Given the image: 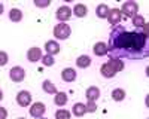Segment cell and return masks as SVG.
Segmentation results:
<instances>
[{
    "instance_id": "obj_1",
    "label": "cell",
    "mask_w": 149,
    "mask_h": 119,
    "mask_svg": "<svg viewBox=\"0 0 149 119\" xmlns=\"http://www.w3.org/2000/svg\"><path fill=\"white\" fill-rule=\"evenodd\" d=\"M106 45L107 52L118 59H142L149 55L148 36L142 31H128L124 26H115L109 34V43Z\"/></svg>"
},
{
    "instance_id": "obj_2",
    "label": "cell",
    "mask_w": 149,
    "mask_h": 119,
    "mask_svg": "<svg viewBox=\"0 0 149 119\" xmlns=\"http://www.w3.org/2000/svg\"><path fill=\"white\" fill-rule=\"evenodd\" d=\"M70 34H72V28L67 22H60L57 24V26L54 27V36H55V39L58 40H66L70 37Z\"/></svg>"
},
{
    "instance_id": "obj_3",
    "label": "cell",
    "mask_w": 149,
    "mask_h": 119,
    "mask_svg": "<svg viewBox=\"0 0 149 119\" xmlns=\"http://www.w3.org/2000/svg\"><path fill=\"white\" fill-rule=\"evenodd\" d=\"M121 10V14H124L125 17H128V18H133V17H136L137 15V12H139V5L136 3V2H133V0H130V2H125L122 5V9H119Z\"/></svg>"
},
{
    "instance_id": "obj_4",
    "label": "cell",
    "mask_w": 149,
    "mask_h": 119,
    "mask_svg": "<svg viewBox=\"0 0 149 119\" xmlns=\"http://www.w3.org/2000/svg\"><path fill=\"white\" fill-rule=\"evenodd\" d=\"M9 77H10L12 82L19 83V82L24 80V77H26V70H24L21 66H14L9 70Z\"/></svg>"
},
{
    "instance_id": "obj_5",
    "label": "cell",
    "mask_w": 149,
    "mask_h": 119,
    "mask_svg": "<svg viewBox=\"0 0 149 119\" xmlns=\"http://www.w3.org/2000/svg\"><path fill=\"white\" fill-rule=\"evenodd\" d=\"M45 112H46V107H45V104L40 103V101H36V103H33V104L30 106V115H31L33 118H36V119L42 118V116L45 115Z\"/></svg>"
},
{
    "instance_id": "obj_6",
    "label": "cell",
    "mask_w": 149,
    "mask_h": 119,
    "mask_svg": "<svg viewBox=\"0 0 149 119\" xmlns=\"http://www.w3.org/2000/svg\"><path fill=\"white\" fill-rule=\"evenodd\" d=\"M17 103H18V106H21V107L30 106V104H31V94H30L29 91H26V89L19 91V92L17 94Z\"/></svg>"
},
{
    "instance_id": "obj_7",
    "label": "cell",
    "mask_w": 149,
    "mask_h": 119,
    "mask_svg": "<svg viewBox=\"0 0 149 119\" xmlns=\"http://www.w3.org/2000/svg\"><path fill=\"white\" fill-rule=\"evenodd\" d=\"M55 17H57V19L60 22H66L72 17V9L69 6H60L57 9V12H55Z\"/></svg>"
},
{
    "instance_id": "obj_8",
    "label": "cell",
    "mask_w": 149,
    "mask_h": 119,
    "mask_svg": "<svg viewBox=\"0 0 149 119\" xmlns=\"http://www.w3.org/2000/svg\"><path fill=\"white\" fill-rule=\"evenodd\" d=\"M42 57H43L42 49L37 48V46H33V48H30V49L27 51V59L30 63H37L39 59H42Z\"/></svg>"
},
{
    "instance_id": "obj_9",
    "label": "cell",
    "mask_w": 149,
    "mask_h": 119,
    "mask_svg": "<svg viewBox=\"0 0 149 119\" xmlns=\"http://www.w3.org/2000/svg\"><path fill=\"white\" fill-rule=\"evenodd\" d=\"M122 19V14L118 8H113L109 10V15H107V21L112 24V26H118Z\"/></svg>"
},
{
    "instance_id": "obj_10",
    "label": "cell",
    "mask_w": 149,
    "mask_h": 119,
    "mask_svg": "<svg viewBox=\"0 0 149 119\" xmlns=\"http://www.w3.org/2000/svg\"><path fill=\"white\" fill-rule=\"evenodd\" d=\"M85 97L88 101H97L98 98H100V89H98L97 86H90V88H86L85 91Z\"/></svg>"
},
{
    "instance_id": "obj_11",
    "label": "cell",
    "mask_w": 149,
    "mask_h": 119,
    "mask_svg": "<svg viewBox=\"0 0 149 119\" xmlns=\"http://www.w3.org/2000/svg\"><path fill=\"white\" fill-rule=\"evenodd\" d=\"M61 79H63L64 82H67V83L74 82V79H76V70L72 68V67L64 68L63 71H61Z\"/></svg>"
},
{
    "instance_id": "obj_12",
    "label": "cell",
    "mask_w": 149,
    "mask_h": 119,
    "mask_svg": "<svg viewBox=\"0 0 149 119\" xmlns=\"http://www.w3.org/2000/svg\"><path fill=\"white\" fill-rule=\"evenodd\" d=\"M45 51H46V54L48 55H57L58 52H60V45H58V42H55V40H48L46 43H45Z\"/></svg>"
},
{
    "instance_id": "obj_13",
    "label": "cell",
    "mask_w": 149,
    "mask_h": 119,
    "mask_svg": "<svg viewBox=\"0 0 149 119\" xmlns=\"http://www.w3.org/2000/svg\"><path fill=\"white\" fill-rule=\"evenodd\" d=\"M93 52L94 55L97 57H104L107 55V45L104 42H97L94 46H93Z\"/></svg>"
},
{
    "instance_id": "obj_14",
    "label": "cell",
    "mask_w": 149,
    "mask_h": 119,
    "mask_svg": "<svg viewBox=\"0 0 149 119\" xmlns=\"http://www.w3.org/2000/svg\"><path fill=\"white\" fill-rule=\"evenodd\" d=\"M100 73H102V76L106 77V79H112V77H115V76H116V71L112 68L107 63L102 64V67H100Z\"/></svg>"
},
{
    "instance_id": "obj_15",
    "label": "cell",
    "mask_w": 149,
    "mask_h": 119,
    "mask_svg": "<svg viewBox=\"0 0 149 119\" xmlns=\"http://www.w3.org/2000/svg\"><path fill=\"white\" fill-rule=\"evenodd\" d=\"M72 14H74V17H78V18H84V17H86V14H88V8H86L85 5H82V3H78L72 9Z\"/></svg>"
},
{
    "instance_id": "obj_16",
    "label": "cell",
    "mask_w": 149,
    "mask_h": 119,
    "mask_svg": "<svg viewBox=\"0 0 149 119\" xmlns=\"http://www.w3.org/2000/svg\"><path fill=\"white\" fill-rule=\"evenodd\" d=\"M107 64L113 68L116 73L118 71H122L124 70V67H125V64H124V61L122 59H118V58H113V57H110L109 58V61H107Z\"/></svg>"
},
{
    "instance_id": "obj_17",
    "label": "cell",
    "mask_w": 149,
    "mask_h": 119,
    "mask_svg": "<svg viewBox=\"0 0 149 119\" xmlns=\"http://www.w3.org/2000/svg\"><path fill=\"white\" fill-rule=\"evenodd\" d=\"M9 19L12 22H19L22 19V10L18 9V8H12L9 10Z\"/></svg>"
},
{
    "instance_id": "obj_18",
    "label": "cell",
    "mask_w": 149,
    "mask_h": 119,
    "mask_svg": "<svg viewBox=\"0 0 149 119\" xmlns=\"http://www.w3.org/2000/svg\"><path fill=\"white\" fill-rule=\"evenodd\" d=\"M109 6L107 5H104V3H102V5H98L97 6V9H95V15L100 18V19H104V18H107V15H109Z\"/></svg>"
},
{
    "instance_id": "obj_19",
    "label": "cell",
    "mask_w": 149,
    "mask_h": 119,
    "mask_svg": "<svg viewBox=\"0 0 149 119\" xmlns=\"http://www.w3.org/2000/svg\"><path fill=\"white\" fill-rule=\"evenodd\" d=\"M76 66L79 68H86V67H90L91 66V58L88 55H79L76 58Z\"/></svg>"
},
{
    "instance_id": "obj_20",
    "label": "cell",
    "mask_w": 149,
    "mask_h": 119,
    "mask_svg": "<svg viewBox=\"0 0 149 119\" xmlns=\"http://www.w3.org/2000/svg\"><path fill=\"white\" fill-rule=\"evenodd\" d=\"M42 89H43L46 94H54V95L58 92V91H57V86L54 85L51 80H48V79L43 80V83H42Z\"/></svg>"
},
{
    "instance_id": "obj_21",
    "label": "cell",
    "mask_w": 149,
    "mask_h": 119,
    "mask_svg": "<svg viewBox=\"0 0 149 119\" xmlns=\"http://www.w3.org/2000/svg\"><path fill=\"white\" fill-rule=\"evenodd\" d=\"M72 113H73L74 116H78V118L84 116V115L86 113V112H85V104H84V103H76V104H73Z\"/></svg>"
},
{
    "instance_id": "obj_22",
    "label": "cell",
    "mask_w": 149,
    "mask_h": 119,
    "mask_svg": "<svg viewBox=\"0 0 149 119\" xmlns=\"http://www.w3.org/2000/svg\"><path fill=\"white\" fill-rule=\"evenodd\" d=\"M67 100H69V97H67L66 92H57L55 97H54V103L57 106H66Z\"/></svg>"
},
{
    "instance_id": "obj_23",
    "label": "cell",
    "mask_w": 149,
    "mask_h": 119,
    "mask_svg": "<svg viewBox=\"0 0 149 119\" xmlns=\"http://www.w3.org/2000/svg\"><path fill=\"white\" fill-rule=\"evenodd\" d=\"M112 98H113L115 101H122L124 98H125V91H124L122 88H115L113 91H112Z\"/></svg>"
},
{
    "instance_id": "obj_24",
    "label": "cell",
    "mask_w": 149,
    "mask_h": 119,
    "mask_svg": "<svg viewBox=\"0 0 149 119\" xmlns=\"http://www.w3.org/2000/svg\"><path fill=\"white\" fill-rule=\"evenodd\" d=\"M131 24H133V26L134 27H137V28H142L143 26H145V24H146V21H145V18L142 17V15H136V17H133L131 18Z\"/></svg>"
},
{
    "instance_id": "obj_25",
    "label": "cell",
    "mask_w": 149,
    "mask_h": 119,
    "mask_svg": "<svg viewBox=\"0 0 149 119\" xmlns=\"http://www.w3.org/2000/svg\"><path fill=\"white\" fill-rule=\"evenodd\" d=\"M40 61H42V64L43 66H46V67H51V66H54L55 64V58L52 57V55H43L42 57V59H40Z\"/></svg>"
},
{
    "instance_id": "obj_26",
    "label": "cell",
    "mask_w": 149,
    "mask_h": 119,
    "mask_svg": "<svg viewBox=\"0 0 149 119\" xmlns=\"http://www.w3.org/2000/svg\"><path fill=\"white\" fill-rule=\"evenodd\" d=\"M55 119H70V112L66 109H58L55 112Z\"/></svg>"
},
{
    "instance_id": "obj_27",
    "label": "cell",
    "mask_w": 149,
    "mask_h": 119,
    "mask_svg": "<svg viewBox=\"0 0 149 119\" xmlns=\"http://www.w3.org/2000/svg\"><path fill=\"white\" fill-rule=\"evenodd\" d=\"M9 63V55L5 51H0V67H5Z\"/></svg>"
},
{
    "instance_id": "obj_28",
    "label": "cell",
    "mask_w": 149,
    "mask_h": 119,
    "mask_svg": "<svg viewBox=\"0 0 149 119\" xmlns=\"http://www.w3.org/2000/svg\"><path fill=\"white\" fill-rule=\"evenodd\" d=\"M95 110H97V104L94 101H88L85 104V112L86 113H94Z\"/></svg>"
},
{
    "instance_id": "obj_29",
    "label": "cell",
    "mask_w": 149,
    "mask_h": 119,
    "mask_svg": "<svg viewBox=\"0 0 149 119\" xmlns=\"http://www.w3.org/2000/svg\"><path fill=\"white\" fill-rule=\"evenodd\" d=\"M49 5H51L49 0H36V2H34V6H37V8H46Z\"/></svg>"
},
{
    "instance_id": "obj_30",
    "label": "cell",
    "mask_w": 149,
    "mask_h": 119,
    "mask_svg": "<svg viewBox=\"0 0 149 119\" xmlns=\"http://www.w3.org/2000/svg\"><path fill=\"white\" fill-rule=\"evenodd\" d=\"M6 118H8V110L0 106V119H6Z\"/></svg>"
},
{
    "instance_id": "obj_31",
    "label": "cell",
    "mask_w": 149,
    "mask_h": 119,
    "mask_svg": "<svg viewBox=\"0 0 149 119\" xmlns=\"http://www.w3.org/2000/svg\"><path fill=\"white\" fill-rule=\"evenodd\" d=\"M3 14V3H0V15Z\"/></svg>"
},
{
    "instance_id": "obj_32",
    "label": "cell",
    "mask_w": 149,
    "mask_h": 119,
    "mask_svg": "<svg viewBox=\"0 0 149 119\" xmlns=\"http://www.w3.org/2000/svg\"><path fill=\"white\" fill-rule=\"evenodd\" d=\"M2 100H3V91L0 89V101H2Z\"/></svg>"
},
{
    "instance_id": "obj_33",
    "label": "cell",
    "mask_w": 149,
    "mask_h": 119,
    "mask_svg": "<svg viewBox=\"0 0 149 119\" xmlns=\"http://www.w3.org/2000/svg\"><path fill=\"white\" fill-rule=\"evenodd\" d=\"M18 119H26V118H18Z\"/></svg>"
}]
</instances>
